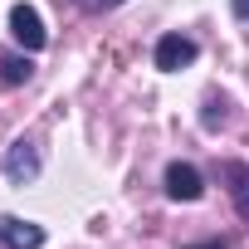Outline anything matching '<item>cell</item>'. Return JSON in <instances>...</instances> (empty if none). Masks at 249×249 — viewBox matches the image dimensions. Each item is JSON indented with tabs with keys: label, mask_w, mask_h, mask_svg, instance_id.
Returning <instances> with one entry per match:
<instances>
[{
	"label": "cell",
	"mask_w": 249,
	"mask_h": 249,
	"mask_svg": "<svg viewBox=\"0 0 249 249\" xmlns=\"http://www.w3.org/2000/svg\"><path fill=\"white\" fill-rule=\"evenodd\" d=\"M225 181H230V196H234V210L249 220V166L244 161H230L225 166Z\"/></svg>",
	"instance_id": "cell-6"
},
{
	"label": "cell",
	"mask_w": 249,
	"mask_h": 249,
	"mask_svg": "<svg viewBox=\"0 0 249 249\" xmlns=\"http://www.w3.org/2000/svg\"><path fill=\"white\" fill-rule=\"evenodd\" d=\"M0 244L5 249H39L44 230L35 220H20V215H0Z\"/></svg>",
	"instance_id": "cell-3"
},
{
	"label": "cell",
	"mask_w": 249,
	"mask_h": 249,
	"mask_svg": "<svg viewBox=\"0 0 249 249\" xmlns=\"http://www.w3.org/2000/svg\"><path fill=\"white\" fill-rule=\"evenodd\" d=\"M5 176H10V186H30V181L39 176V152H35V142H15V147L5 152Z\"/></svg>",
	"instance_id": "cell-5"
},
{
	"label": "cell",
	"mask_w": 249,
	"mask_h": 249,
	"mask_svg": "<svg viewBox=\"0 0 249 249\" xmlns=\"http://www.w3.org/2000/svg\"><path fill=\"white\" fill-rule=\"evenodd\" d=\"M191 59H196V39H186V35H161L157 39V69L161 73H176Z\"/></svg>",
	"instance_id": "cell-4"
},
{
	"label": "cell",
	"mask_w": 249,
	"mask_h": 249,
	"mask_svg": "<svg viewBox=\"0 0 249 249\" xmlns=\"http://www.w3.org/2000/svg\"><path fill=\"white\" fill-rule=\"evenodd\" d=\"M166 196H171V200H200V196H205L200 171H196L191 161H171V166H166Z\"/></svg>",
	"instance_id": "cell-2"
},
{
	"label": "cell",
	"mask_w": 249,
	"mask_h": 249,
	"mask_svg": "<svg viewBox=\"0 0 249 249\" xmlns=\"http://www.w3.org/2000/svg\"><path fill=\"white\" fill-rule=\"evenodd\" d=\"M83 10H112V5H122V0H78Z\"/></svg>",
	"instance_id": "cell-8"
},
{
	"label": "cell",
	"mask_w": 249,
	"mask_h": 249,
	"mask_svg": "<svg viewBox=\"0 0 249 249\" xmlns=\"http://www.w3.org/2000/svg\"><path fill=\"white\" fill-rule=\"evenodd\" d=\"M186 249H225V239H205V244H186Z\"/></svg>",
	"instance_id": "cell-10"
},
{
	"label": "cell",
	"mask_w": 249,
	"mask_h": 249,
	"mask_svg": "<svg viewBox=\"0 0 249 249\" xmlns=\"http://www.w3.org/2000/svg\"><path fill=\"white\" fill-rule=\"evenodd\" d=\"M230 5H234V15H239V20H249V0H230Z\"/></svg>",
	"instance_id": "cell-9"
},
{
	"label": "cell",
	"mask_w": 249,
	"mask_h": 249,
	"mask_svg": "<svg viewBox=\"0 0 249 249\" xmlns=\"http://www.w3.org/2000/svg\"><path fill=\"white\" fill-rule=\"evenodd\" d=\"M30 73H35V64L25 54H0V78L5 83H30Z\"/></svg>",
	"instance_id": "cell-7"
},
{
	"label": "cell",
	"mask_w": 249,
	"mask_h": 249,
	"mask_svg": "<svg viewBox=\"0 0 249 249\" xmlns=\"http://www.w3.org/2000/svg\"><path fill=\"white\" fill-rule=\"evenodd\" d=\"M10 35H15V44H25V54H39V49L49 44L44 20H39L35 5H15V10H10Z\"/></svg>",
	"instance_id": "cell-1"
}]
</instances>
